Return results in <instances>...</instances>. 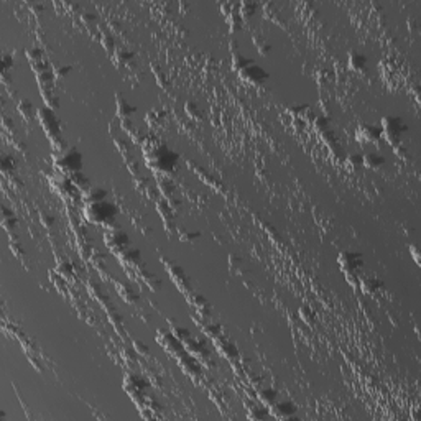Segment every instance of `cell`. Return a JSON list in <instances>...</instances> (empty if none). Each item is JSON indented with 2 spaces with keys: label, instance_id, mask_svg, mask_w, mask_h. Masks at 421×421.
Segmentation results:
<instances>
[{
  "label": "cell",
  "instance_id": "3957f363",
  "mask_svg": "<svg viewBox=\"0 0 421 421\" xmlns=\"http://www.w3.org/2000/svg\"><path fill=\"white\" fill-rule=\"evenodd\" d=\"M117 216V208L106 201L99 203H91L84 206V217L92 224H101V226H112L114 219Z\"/></svg>",
  "mask_w": 421,
  "mask_h": 421
},
{
  "label": "cell",
  "instance_id": "ba28073f",
  "mask_svg": "<svg viewBox=\"0 0 421 421\" xmlns=\"http://www.w3.org/2000/svg\"><path fill=\"white\" fill-rule=\"evenodd\" d=\"M239 76L245 81V83L249 84H254V86H260L263 84L265 81H267L268 75H267V71H265L263 68H260L258 64H255L254 61L247 64L245 68L240 69L239 71Z\"/></svg>",
  "mask_w": 421,
  "mask_h": 421
},
{
  "label": "cell",
  "instance_id": "603a6c76",
  "mask_svg": "<svg viewBox=\"0 0 421 421\" xmlns=\"http://www.w3.org/2000/svg\"><path fill=\"white\" fill-rule=\"evenodd\" d=\"M252 63V60H249V58H245L243 55H240V53H234L232 55V64H234V69L235 71H240V69H243L245 68L247 64H250Z\"/></svg>",
  "mask_w": 421,
  "mask_h": 421
},
{
  "label": "cell",
  "instance_id": "8fae6325",
  "mask_svg": "<svg viewBox=\"0 0 421 421\" xmlns=\"http://www.w3.org/2000/svg\"><path fill=\"white\" fill-rule=\"evenodd\" d=\"M270 416L273 418H278V419H288V418H293L296 415V405L290 400H282V402H275L271 406H270Z\"/></svg>",
  "mask_w": 421,
  "mask_h": 421
},
{
  "label": "cell",
  "instance_id": "ffe728a7",
  "mask_svg": "<svg viewBox=\"0 0 421 421\" xmlns=\"http://www.w3.org/2000/svg\"><path fill=\"white\" fill-rule=\"evenodd\" d=\"M69 178L72 180V183H75V186H76L79 191H83V193H86V191L92 186L91 181L86 178L83 171H78V173H75V175H71Z\"/></svg>",
  "mask_w": 421,
  "mask_h": 421
},
{
  "label": "cell",
  "instance_id": "e0dca14e",
  "mask_svg": "<svg viewBox=\"0 0 421 421\" xmlns=\"http://www.w3.org/2000/svg\"><path fill=\"white\" fill-rule=\"evenodd\" d=\"M214 344H216L217 349H219L220 352H222L229 360H234L235 357L239 356V352H237V349H235V345H234V344H231V342H226V341H222V339H220V337L214 339Z\"/></svg>",
  "mask_w": 421,
  "mask_h": 421
},
{
  "label": "cell",
  "instance_id": "30bf717a",
  "mask_svg": "<svg viewBox=\"0 0 421 421\" xmlns=\"http://www.w3.org/2000/svg\"><path fill=\"white\" fill-rule=\"evenodd\" d=\"M51 188H55V191L58 194H61L64 199L66 197H72L76 193V186L69 176H66L63 173H56L51 180Z\"/></svg>",
  "mask_w": 421,
  "mask_h": 421
},
{
  "label": "cell",
  "instance_id": "7c38bea8",
  "mask_svg": "<svg viewBox=\"0 0 421 421\" xmlns=\"http://www.w3.org/2000/svg\"><path fill=\"white\" fill-rule=\"evenodd\" d=\"M166 268L169 273H171V278L175 280V283L181 288V291H189V280L186 277V273H184V270L181 267H178V265H169V263H166Z\"/></svg>",
  "mask_w": 421,
  "mask_h": 421
},
{
  "label": "cell",
  "instance_id": "d6986e66",
  "mask_svg": "<svg viewBox=\"0 0 421 421\" xmlns=\"http://www.w3.org/2000/svg\"><path fill=\"white\" fill-rule=\"evenodd\" d=\"M18 112L25 117V119L28 120H32L33 117L38 114V109H36L33 104H32V101H28V99H21L18 102Z\"/></svg>",
  "mask_w": 421,
  "mask_h": 421
},
{
  "label": "cell",
  "instance_id": "2e32d148",
  "mask_svg": "<svg viewBox=\"0 0 421 421\" xmlns=\"http://www.w3.org/2000/svg\"><path fill=\"white\" fill-rule=\"evenodd\" d=\"M349 66L352 71L356 72H364L365 68H367V58L362 55V53H357V51H352L349 55Z\"/></svg>",
  "mask_w": 421,
  "mask_h": 421
},
{
  "label": "cell",
  "instance_id": "cb8c5ba5",
  "mask_svg": "<svg viewBox=\"0 0 421 421\" xmlns=\"http://www.w3.org/2000/svg\"><path fill=\"white\" fill-rule=\"evenodd\" d=\"M249 416L250 418H254V419H262V418H267L270 416V410L267 408V406H254V408H250L249 411Z\"/></svg>",
  "mask_w": 421,
  "mask_h": 421
},
{
  "label": "cell",
  "instance_id": "4316f807",
  "mask_svg": "<svg viewBox=\"0 0 421 421\" xmlns=\"http://www.w3.org/2000/svg\"><path fill=\"white\" fill-rule=\"evenodd\" d=\"M347 163L352 166H362V155L360 153H351L347 157Z\"/></svg>",
  "mask_w": 421,
  "mask_h": 421
},
{
  "label": "cell",
  "instance_id": "7402d4cb",
  "mask_svg": "<svg viewBox=\"0 0 421 421\" xmlns=\"http://www.w3.org/2000/svg\"><path fill=\"white\" fill-rule=\"evenodd\" d=\"M362 290L365 293H375L382 290V283L377 278H365L362 280Z\"/></svg>",
  "mask_w": 421,
  "mask_h": 421
},
{
  "label": "cell",
  "instance_id": "d4e9b609",
  "mask_svg": "<svg viewBox=\"0 0 421 421\" xmlns=\"http://www.w3.org/2000/svg\"><path fill=\"white\" fill-rule=\"evenodd\" d=\"M257 4H249V2H243L239 5V12H240V17L242 18H247V17H252L254 12L257 9Z\"/></svg>",
  "mask_w": 421,
  "mask_h": 421
},
{
  "label": "cell",
  "instance_id": "9c48e42d",
  "mask_svg": "<svg viewBox=\"0 0 421 421\" xmlns=\"http://www.w3.org/2000/svg\"><path fill=\"white\" fill-rule=\"evenodd\" d=\"M382 138V129L372 123H362L356 132V140L359 143H379Z\"/></svg>",
  "mask_w": 421,
  "mask_h": 421
},
{
  "label": "cell",
  "instance_id": "5bb4252c",
  "mask_svg": "<svg viewBox=\"0 0 421 421\" xmlns=\"http://www.w3.org/2000/svg\"><path fill=\"white\" fill-rule=\"evenodd\" d=\"M383 163H385V157L380 153L370 152V153L362 155V166H365V168L379 169L380 166H383Z\"/></svg>",
  "mask_w": 421,
  "mask_h": 421
},
{
  "label": "cell",
  "instance_id": "7a4b0ae2",
  "mask_svg": "<svg viewBox=\"0 0 421 421\" xmlns=\"http://www.w3.org/2000/svg\"><path fill=\"white\" fill-rule=\"evenodd\" d=\"M36 117H38V120L41 122L43 129H45L46 135L49 138V142L55 145L56 153L58 152H63L66 148V145L63 142L61 122L56 117V114L53 112V109H51V107H41V109H38V114H36Z\"/></svg>",
  "mask_w": 421,
  "mask_h": 421
},
{
  "label": "cell",
  "instance_id": "277c9868",
  "mask_svg": "<svg viewBox=\"0 0 421 421\" xmlns=\"http://www.w3.org/2000/svg\"><path fill=\"white\" fill-rule=\"evenodd\" d=\"M55 168L58 173L63 175H75L83 169V155L76 148H64L63 152H58L55 157Z\"/></svg>",
  "mask_w": 421,
  "mask_h": 421
},
{
  "label": "cell",
  "instance_id": "9a60e30c",
  "mask_svg": "<svg viewBox=\"0 0 421 421\" xmlns=\"http://www.w3.org/2000/svg\"><path fill=\"white\" fill-rule=\"evenodd\" d=\"M135 107H132L127 101H125L122 95H117V115L120 117V119L125 122V120H129L132 115L135 114Z\"/></svg>",
  "mask_w": 421,
  "mask_h": 421
},
{
  "label": "cell",
  "instance_id": "6da1fadb",
  "mask_svg": "<svg viewBox=\"0 0 421 421\" xmlns=\"http://www.w3.org/2000/svg\"><path fill=\"white\" fill-rule=\"evenodd\" d=\"M146 166L160 175H169L178 163V155L163 143H148L145 152Z\"/></svg>",
  "mask_w": 421,
  "mask_h": 421
},
{
  "label": "cell",
  "instance_id": "8992f818",
  "mask_svg": "<svg viewBox=\"0 0 421 421\" xmlns=\"http://www.w3.org/2000/svg\"><path fill=\"white\" fill-rule=\"evenodd\" d=\"M104 242H106V245L109 247V250H112V252H115L117 255H120L123 250H127L130 247L129 235L125 232H122L120 229H117V227L109 229L106 237H104Z\"/></svg>",
  "mask_w": 421,
  "mask_h": 421
},
{
  "label": "cell",
  "instance_id": "44dd1931",
  "mask_svg": "<svg viewBox=\"0 0 421 421\" xmlns=\"http://www.w3.org/2000/svg\"><path fill=\"white\" fill-rule=\"evenodd\" d=\"M175 184H173V181L168 178V176H161L160 178V191H161V194L165 196V199H169L173 196V193H175Z\"/></svg>",
  "mask_w": 421,
  "mask_h": 421
},
{
  "label": "cell",
  "instance_id": "52a82bcc",
  "mask_svg": "<svg viewBox=\"0 0 421 421\" xmlns=\"http://www.w3.org/2000/svg\"><path fill=\"white\" fill-rule=\"evenodd\" d=\"M339 265L344 270V273L347 275V278L351 277H357V273L360 271V268L364 267V260H362V255L356 254V252H342L339 254L337 258Z\"/></svg>",
  "mask_w": 421,
  "mask_h": 421
},
{
  "label": "cell",
  "instance_id": "4fadbf2b",
  "mask_svg": "<svg viewBox=\"0 0 421 421\" xmlns=\"http://www.w3.org/2000/svg\"><path fill=\"white\" fill-rule=\"evenodd\" d=\"M107 199V191L102 189L99 186H91L89 189L83 193V201L84 204H91V203H99V201H106Z\"/></svg>",
  "mask_w": 421,
  "mask_h": 421
},
{
  "label": "cell",
  "instance_id": "484cf974",
  "mask_svg": "<svg viewBox=\"0 0 421 421\" xmlns=\"http://www.w3.org/2000/svg\"><path fill=\"white\" fill-rule=\"evenodd\" d=\"M117 288H119V291L122 296L127 300V301H135L137 300V293H134L130 290V286L127 285H122V283H117Z\"/></svg>",
  "mask_w": 421,
  "mask_h": 421
},
{
  "label": "cell",
  "instance_id": "ac0fdd59",
  "mask_svg": "<svg viewBox=\"0 0 421 421\" xmlns=\"http://www.w3.org/2000/svg\"><path fill=\"white\" fill-rule=\"evenodd\" d=\"M257 398H258V402H260L263 406L270 408V406L278 400V391L271 390V388H263V390L258 391V397Z\"/></svg>",
  "mask_w": 421,
  "mask_h": 421
},
{
  "label": "cell",
  "instance_id": "5b68a950",
  "mask_svg": "<svg viewBox=\"0 0 421 421\" xmlns=\"http://www.w3.org/2000/svg\"><path fill=\"white\" fill-rule=\"evenodd\" d=\"M382 135L385 137V140L393 146H398L402 143V140L405 137V134L408 132V125L405 123V120L402 117H393V115H387L382 119Z\"/></svg>",
  "mask_w": 421,
  "mask_h": 421
}]
</instances>
